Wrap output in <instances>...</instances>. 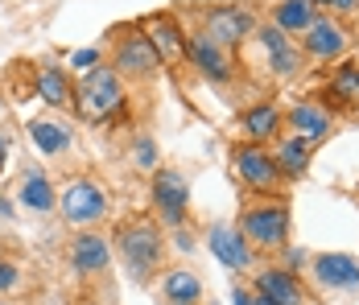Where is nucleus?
I'll return each instance as SVG.
<instances>
[{"mask_svg": "<svg viewBox=\"0 0 359 305\" xmlns=\"http://www.w3.org/2000/svg\"><path fill=\"white\" fill-rule=\"evenodd\" d=\"M252 37L264 46V54H277L281 46H289V34H285V29H277L273 21H269V25H256V29H252Z\"/></svg>", "mask_w": 359, "mask_h": 305, "instance_id": "nucleus-27", "label": "nucleus"}, {"mask_svg": "<svg viewBox=\"0 0 359 305\" xmlns=\"http://www.w3.org/2000/svg\"><path fill=\"white\" fill-rule=\"evenodd\" d=\"M314 0H281L277 8H273V25L277 29H285V34H306L310 25H314Z\"/></svg>", "mask_w": 359, "mask_h": 305, "instance_id": "nucleus-21", "label": "nucleus"}, {"mask_svg": "<svg viewBox=\"0 0 359 305\" xmlns=\"http://www.w3.org/2000/svg\"><path fill=\"white\" fill-rule=\"evenodd\" d=\"M269 70H273V79H293V74H302V54H297V46L289 41L277 54H269Z\"/></svg>", "mask_w": 359, "mask_h": 305, "instance_id": "nucleus-25", "label": "nucleus"}, {"mask_svg": "<svg viewBox=\"0 0 359 305\" xmlns=\"http://www.w3.org/2000/svg\"><path fill=\"white\" fill-rule=\"evenodd\" d=\"M141 34L149 37V46L157 50V58H161V62H178V58H186V34L178 29V21H174V17L153 13V17L144 21Z\"/></svg>", "mask_w": 359, "mask_h": 305, "instance_id": "nucleus-13", "label": "nucleus"}, {"mask_svg": "<svg viewBox=\"0 0 359 305\" xmlns=\"http://www.w3.org/2000/svg\"><path fill=\"white\" fill-rule=\"evenodd\" d=\"M120 264H124V276L133 285H149L157 272H161V260H165V236L161 227L149 219V215H133L116 227V239H111Z\"/></svg>", "mask_w": 359, "mask_h": 305, "instance_id": "nucleus-1", "label": "nucleus"}, {"mask_svg": "<svg viewBox=\"0 0 359 305\" xmlns=\"http://www.w3.org/2000/svg\"><path fill=\"white\" fill-rule=\"evenodd\" d=\"M289 128H293V136H302L306 144H314V140H326L334 124H330V111H326L323 103L302 100L289 107Z\"/></svg>", "mask_w": 359, "mask_h": 305, "instance_id": "nucleus-17", "label": "nucleus"}, {"mask_svg": "<svg viewBox=\"0 0 359 305\" xmlns=\"http://www.w3.org/2000/svg\"><path fill=\"white\" fill-rule=\"evenodd\" d=\"M252 289L264 293L273 305H306V289L297 285V276L289 269H260L252 276Z\"/></svg>", "mask_w": 359, "mask_h": 305, "instance_id": "nucleus-15", "label": "nucleus"}, {"mask_svg": "<svg viewBox=\"0 0 359 305\" xmlns=\"http://www.w3.org/2000/svg\"><path fill=\"white\" fill-rule=\"evenodd\" d=\"M17 198L25 210H34V215H50V210H58V190L50 186V177L41 170H29L21 177V190H17Z\"/></svg>", "mask_w": 359, "mask_h": 305, "instance_id": "nucleus-19", "label": "nucleus"}, {"mask_svg": "<svg viewBox=\"0 0 359 305\" xmlns=\"http://www.w3.org/2000/svg\"><path fill=\"white\" fill-rule=\"evenodd\" d=\"M71 67L74 70H91V67H100V50H79L71 58Z\"/></svg>", "mask_w": 359, "mask_h": 305, "instance_id": "nucleus-30", "label": "nucleus"}, {"mask_svg": "<svg viewBox=\"0 0 359 305\" xmlns=\"http://www.w3.org/2000/svg\"><path fill=\"white\" fill-rule=\"evenodd\" d=\"M128 157H133V165H137V170H157V144H153V136H144V133L137 136Z\"/></svg>", "mask_w": 359, "mask_h": 305, "instance_id": "nucleus-26", "label": "nucleus"}, {"mask_svg": "<svg viewBox=\"0 0 359 305\" xmlns=\"http://www.w3.org/2000/svg\"><path fill=\"white\" fill-rule=\"evenodd\" d=\"M273 161H277L281 177H302V173H306V165H310V144H306L302 136H285V140L277 144Z\"/></svg>", "mask_w": 359, "mask_h": 305, "instance_id": "nucleus-23", "label": "nucleus"}, {"mask_svg": "<svg viewBox=\"0 0 359 305\" xmlns=\"http://www.w3.org/2000/svg\"><path fill=\"white\" fill-rule=\"evenodd\" d=\"M207 248L215 252V260L223 269H231V272L252 269V252H256V248H252L248 239H244V231L231 227V223H211V227H207Z\"/></svg>", "mask_w": 359, "mask_h": 305, "instance_id": "nucleus-11", "label": "nucleus"}, {"mask_svg": "<svg viewBox=\"0 0 359 305\" xmlns=\"http://www.w3.org/2000/svg\"><path fill=\"white\" fill-rule=\"evenodd\" d=\"M326 95H334L343 103H359V62H343L334 70L330 83H326Z\"/></svg>", "mask_w": 359, "mask_h": 305, "instance_id": "nucleus-24", "label": "nucleus"}, {"mask_svg": "<svg viewBox=\"0 0 359 305\" xmlns=\"http://www.w3.org/2000/svg\"><path fill=\"white\" fill-rule=\"evenodd\" d=\"M0 305H8V301H0Z\"/></svg>", "mask_w": 359, "mask_h": 305, "instance_id": "nucleus-36", "label": "nucleus"}, {"mask_svg": "<svg viewBox=\"0 0 359 305\" xmlns=\"http://www.w3.org/2000/svg\"><path fill=\"white\" fill-rule=\"evenodd\" d=\"M244 133H248V140H256V144L273 140V136L281 133V111H277L273 103H256V107H248V111H244Z\"/></svg>", "mask_w": 359, "mask_h": 305, "instance_id": "nucleus-22", "label": "nucleus"}, {"mask_svg": "<svg viewBox=\"0 0 359 305\" xmlns=\"http://www.w3.org/2000/svg\"><path fill=\"white\" fill-rule=\"evenodd\" d=\"M17 276H21V272H17V264L0 256V297H4V293H8V289L17 285Z\"/></svg>", "mask_w": 359, "mask_h": 305, "instance_id": "nucleus-29", "label": "nucleus"}, {"mask_svg": "<svg viewBox=\"0 0 359 305\" xmlns=\"http://www.w3.org/2000/svg\"><path fill=\"white\" fill-rule=\"evenodd\" d=\"M8 215H13V203H8V198L0 194V219H8Z\"/></svg>", "mask_w": 359, "mask_h": 305, "instance_id": "nucleus-33", "label": "nucleus"}, {"mask_svg": "<svg viewBox=\"0 0 359 305\" xmlns=\"http://www.w3.org/2000/svg\"><path fill=\"white\" fill-rule=\"evenodd\" d=\"M25 133H29V140H34L46 157H58V153H67L74 144L71 128H67V124H54V120H29Z\"/></svg>", "mask_w": 359, "mask_h": 305, "instance_id": "nucleus-20", "label": "nucleus"}, {"mask_svg": "<svg viewBox=\"0 0 359 305\" xmlns=\"http://www.w3.org/2000/svg\"><path fill=\"white\" fill-rule=\"evenodd\" d=\"M58 215L74 227H91L108 215V190L95 177H71L58 190Z\"/></svg>", "mask_w": 359, "mask_h": 305, "instance_id": "nucleus-5", "label": "nucleus"}, {"mask_svg": "<svg viewBox=\"0 0 359 305\" xmlns=\"http://www.w3.org/2000/svg\"><path fill=\"white\" fill-rule=\"evenodd\" d=\"M124 83H120V74L111 67H91L83 70V79H79V87H74V111L87 120V124H108L111 116H120L124 111Z\"/></svg>", "mask_w": 359, "mask_h": 305, "instance_id": "nucleus-2", "label": "nucleus"}, {"mask_svg": "<svg viewBox=\"0 0 359 305\" xmlns=\"http://www.w3.org/2000/svg\"><path fill=\"white\" fill-rule=\"evenodd\" d=\"M248 301H252V289L236 285V289H231V305H248Z\"/></svg>", "mask_w": 359, "mask_h": 305, "instance_id": "nucleus-31", "label": "nucleus"}, {"mask_svg": "<svg viewBox=\"0 0 359 305\" xmlns=\"http://www.w3.org/2000/svg\"><path fill=\"white\" fill-rule=\"evenodd\" d=\"M252 29H256V21L244 4H219V8H207V17H203V34L219 41L223 50H240L252 37Z\"/></svg>", "mask_w": 359, "mask_h": 305, "instance_id": "nucleus-8", "label": "nucleus"}, {"mask_svg": "<svg viewBox=\"0 0 359 305\" xmlns=\"http://www.w3.org/2000/svg\"><path fill=\"white\" fill-rule=\"evenodd\" d=\"M4 161H8V136L0 133V173H4Z\"/></svg>", "mask_w": 359, "mask_h": 305, "instance_id": "nucleus-32", "label": "nucleus"}, {"mask_svg": "<svg viewBox=\"0 0 359 305\" xmlns=\"http://www.w3.org/2000/svg\"><path fill=\"white\" fill-rule=\"evenodd\" d=\"M34 87H37V100H46L50 107H74V83L67 67H58V62H37L34 67Z\"/></svg>", "mask_w": 359, "mask_h": 305, "instance_id": "nucleus-12", "label": "nucleus"}, {"mask_svg": "<svg viewBox=\"0 0 359 305\" xmlns=\"http://www.w3.org/2000/svg\"><path fill=\"white\" fill-rule=\"evenodd\" d=\"M343 50H347V29L334 17H314V25L306 29V54L330 62V58H343Z\"/></svg>", "mask_w": 359, "mask_h": 305, "instance_id": "nucleus-14", "label": "nucleus"}, {"mask_svg": "<svg viewBox=\"0 0 359 305\" xmlns=\"http://www.w3.org/2000/svg\"><path fill=\"white\" fill-rule=\"evenodd\" d=\"M231 165H236V177H240L248 190H256V194H264V190L273 194V190L281 186V170H277L273 153H269L264 144H256V140L231 149Z\"/></svg>", "mask_w": 359, "mask_h": 305, "instance_id": "nucleus-7", "label": "nucleus"}, {"mask_svg": "<svg viewBox=\"0 0 359 305\" xmlns=\"http://www.w3.org/2000/svg\"><path fill=\"white\" fill-rule=\"evenodd\" d=\"M186 58H190V67L198 70L207 83H215V87H231V83H236V62H231V50H223L219 41H211L203 29L186 34Z\"/></svg>", "mask_w": 359, "mask_h": 305, "instance_id": "nucleus-6", "label": "nucleus"}, {"mask_svg": "<svg viewBox=\"0 0 359 305\" xmlns=\"http://www.w3.org/2000/svg\"><path fill=\"white\" fill-rule=\"evenodd\" d=\"M248 305H273V301H269L264 293H256V289H252V301H248Z\"/></svg>", "mask_w": 359, "mask_h": 305, "instance_id": "nucleus-34", "label": "nucleus"}, {"mask_svg": "<svg viewBox=\"0 0 359 305\" xmlns=\"http://www.w3.org/2000/svg\"><path fill=\"white\" fill-rule=\"evenodd\" d=\"M83 305H95V301H91V297H87V301H83Z\"/></svg>", "mask_w": 359, "mask_h": 305, "instance_id": "nucleus-35", "label": "nucleus"}, {"mask_svg": "<svg viewBox=\"0 0 359 305\" xmlns=\"http://www.w3.org/2000/svg\"><path fill=\"white\" fill-rule=\"evenodd\" d=\"M108 67L120 74V79H133V83H149L157 70H161V58L157 50L149 46V37L141 29H116L111 37V54Z\"/></svg>", "mask_w": 359, "mask_h": 305, "instance_id": "nucleus-4", "label": "nucleus"}, {"mask_svg": "<svg viewBox=\"0 0 359 305\" xmlns=\"http://www.w3.org/2000/svg\"><path fill=\"white\" fill-rule=\"evenodd\" d=\"M67 264H71L74 276L91 280V276H104L111 264V243L95 231H79V236L67 243Z\"/></svg>", "mask_w": 359, "mask_h": 305, "instance_id": "nucleus-10", "label": "nucleus"}, {"mask_svg": "<svg viewBox=\"0 0 359 305\" xmlns=\"http://www.w3.org/2000/svg\"><path fill=\"white\" fill-rule=\"evenodd\" d=\"M314 8H330L334 17H351V13H359V0H314Z\"/></svg>", "mask_w": 359, "mask_h": 305, "instance_id": "nucleus-28", "label": "nucleus"}, {"mask_svg": "<svg viewBox=\"0 0 359 305\" xmlns=\"http://www.w3.org/2000/svg\"><path fill=\"white\" fill-rule=\"evenodd\" d=\"M157 305H203V280L190 269H170L157 276Z\"/></svg>", "mask_w": 359, "mask_h": 305, "instance_id": "nucleus-16", "label": "nucleus"}, {"mask_svg": "<svg viewBox=\"0 0 359 305\" xmlns=\"http://www.w3.org/2000/svg\"><path fill=\"white\" fill-rule=\"evenodd\" d=\"M153 210L165 227H182L190 210V186L178 170H153Z\"/></svg>", "mask_w": 359, "mask_h": 305, "instance_id": "nucleus-9", "label": "nucleus"}, {"mask_svg": "<svg viewBox=\"0 0 359 305\" xmlns=\"http://www.w3.org/2000/svg\"><path fill=\"white\" fill-rule=\"evenodd\" d=\"M314 276L323 280L326 289H355L359 264H355V256H347V252H323V256H314Z\"/></svg>", "mask_w": 359, "mask_h": 305, "instance_id": "nucleus-18", "label": "nucleus"}, {"mask_svg": "<svg viewBox=\"0 0 359 305\" xmlns=\"http://www.w3.org/2000/svg\"><path fill=\"white\" fill-rule=\"evenodd\" d=\"M236 227L244 231V239H248L252 248L277 252V248H285V239H289V206L281 198L252 203V206H244V215H240Z\"/></svg>", "mask_w": 359, "mask_h": 305, "instance_id": "nucleus-3", "label": "nucleus"}]
</instances>
